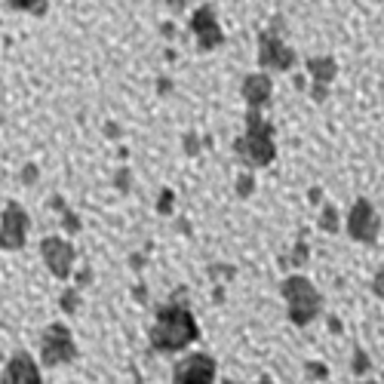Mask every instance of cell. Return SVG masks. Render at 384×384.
<instances>
[{
	"mask_svg": "<svg viewBox=\"0 0 384 384\" xmlns=\"http://www.w3.org/2000/svg\"><path fill=\"white\" fill-rule=\"evenodd\" d=\"M360 384H378V381H360Z\"/></svg>",
	"mask_w": 384,
	"mask_h": 384,
	"instance_id": "22",
	"label": "cell"
},
{
	"mask_svg": "<svg viewBox=\"0 0 384 384\" xmlns=\"http://www.w3.org/2000/svg\"><path fill=\"white\" fill-rule=\"evenodd\" d=\"M329 326H332V332H335V335L341 332V323H338V317H329Z\"/></svg>",
	"mask_w": 384,
	"mask_h": 384,
	"instance_id": "20",
	"label": "cell"
},
{
	"mask_svg": "<svg viewBox=\"0 0 384 384\" xmlns=\"http://www.w3.org/2000/svg\"><path fill=\"white\" fill-rule=\"evenodd\" d=\"M243 96H246V102L256 108L265 105L267 98H271V80H267V77H249L243 87Z\"/></svg>",
	"mask_w": 384,
	"mask_h": 384,
	"instance_id": "10",
	"label": "cell"
},
{
	"mask_svg": "<svg viewBox=\"0 0 384 384\" xmlns=\"http://www.w3.org/2000/svg\"><path fill=\"white\" fill-rule=\"evenodd\" d=\"M77 357L71 329L61 326V323H52L43 332V363L46 366H59V363H71Z\"/></svg>",
	"mask_w": 384,
	"mask_h": 384,
	"instance_id": "3",
	"label": "cell"
},
{
	"mask_svg": "<svg viewBox=\"0 0 384 384\" xmlns=\"http://www.w3.org/2000/svg\"><path fill=\"white\" fill-rule=\"evenodd\" d=\"M169 200H172V194H169V191H166L163 200H160V212H169Z\"/></svg>",
	"mask_w": 384,
	"mask_h": 384,
	"instance_id": "19",
	"label": "cell"
},
{
	"mask_svg": "<svg viewBox=\"0 0 384 384\" xmlns=\"http://www.w3.org/2000/svg\"><path fill=\"white\" fill-rule=\"evenodd\" d=\"M240 194H243V197H246V194H252V179H246V175L240 179Z\"/></svg>",
	"mask_w": 384,
	"mask_h": 384,
	"instance_id": "18",
	"label": "cell"
},
{
	"mask_svg": "<svg viewBox=\"0 0 384 384\" xmlns=\"http://www.w3.org/2000/svg\"><path fill=\"white\" fill-rule=\"evenodd\" d=\"M77 302H80V298H77V292H65V295H61V311L74 313L77 311Z\"/></svg>",
	"mask_w": 384,
	"mask_h": 384,
	"instance_id": "14",
	"label": "cell"
},
{
	"mask_svg": "<svg viewBox=\"0 0 384 384\" xmlns=\"http://www.w3.org/2000/svg\"><path fill=\"white\" fill-rule=\"evenodd\" d=\"M15 10H31V13H43V0H10Z\"/></svg>",
	"mask_w": 384,
	"mask_h": 384,
	"instance_id": "13",
	"label": "cell"
},
{
	"mask_svg": "<svg viewBox=\"0 0 384 384\" xmlns=\"http://www.w3.org/2000/svg\"><path fill=\"white\" fill-rule=\"evenodd\" d=\"M304 372L307 375H313V378H329V366H323V363H313V360H307L304 363Z\"/></svg>",
	"mask_w": 384,
	"mask_h": 384,
	"instance_id": "12",
	"label": "cell"
},
{
	"mask_svg": "<svg viewBox=\"0 0 384 384\" xmlns=\"http://www.w3.org/2000/svg\"><path fill=\"white\" fill-rule=\"evenodd\" d=\"M40 252H43V261L59 280H68L71 276V267H74V246L68 240H59V237H46L40 243Z\"/></svg>",
	"mask_w": 384,
	"mask_h": 384,
	"instance_id": "7",
	"label": "cell"
},
{
	"mask_svg": "<svg viewBox=\"0 0 384 384\" xmlns=\"http://www.w3.org/2000/svg\"><path fill=\"white\" fill-rule=\"evenodd\" d=\"M237 151L243 154V160H249L252 166H267L274 160V142H271V129H258L252 126V133L237 142Z\"/></svg>",
	"mask_w": 384,
	"mask_h": 384,
	"instance_id": "8",
	"label": "cell"
},
{
	"mask_svg": "<svg viewBox=\"0 0 384 384\" xmlns=\"http://www.w3.org/2000/svg\"><path fill=\"white\" fill-rule=\"evenodd\" d=\"M200 338V329H197V320L188 307L182 304H166L160 307L157 320L151 326V348L160 350V353H175L188 344H194Z\"/></svg>",
	"mask_w": 384,
	"mask_h": 384,
	"instance_id": "1",
	"label": "cell"
},
{
	"mask_svg": "<svg viewBox=\"0 0 384 384\" xmlns=\"http://www.w3.org/2000/svg\"><path fill=\"white\" fill-rule=\"evenodd\" d=\"M378 228H381V219L372 209V203L369 200H357L348 215V234L360 243H375L378 240Z\"/></svg>",
	"mask_w": 384,
	"mask_h": 384,
	"instance_id": "4",
	"label": "cell"
},
{
	"mask_svg": "<svg viewBox=\"0 0 384 384\" xmlns=\"http://www.w3.org/2000/svg\"><path fill=\"white\" fill-rule=\"evenodd\" d=\"M307 261V243H295V249H292V265H304Z\"/></svg>",
	"mask_w": 384,
	"mask_h": 384,
	"instance_id": "16",
	"label": "cell"
},
{
	"mask_svg": "<svg viewBox=\"0 0 384 384\" xmlns=\"http://www.w3.org/2000/svg\"><path fill=\"white\" fill-rule=\"evenodd\" d=\"M3 384H43V378H40V372H37L34 360H31L28 353H15L10 360V366H6Z\"/></svg>",
	"mask_w": 384,
	"mask_h": 384,
	"instance_id": "9",
	"label": "cell"
},
{
	"mask_svg": "<svg viewBox=\"0 0 384 384\" xmlns=\"http://www.w3.org/2000/svg\"><path fill=\"white\" fill-rule=\"evenodd\" d=\"M225 384H240V381H225ZM256 384H274L271 378H261V381H256Z\"/></svg>",
	"mask_w": 384,
	"mask_h": 384,
	"instance_id": "21",
	"label": "cell"
},
{
	"mask_svg": "<svg viewBox=\"0 0 384 384\" xmlns=\"http://www.w3.org/2000/svg\"><path fill=\"white\" fill-rule=\"evenodd\" d=\"M28 237V215L19 203H10L0 219V249H22Z\"/></svg>",
	"mask_w": 384,
	"mask_h": 384,
	"instance_id": "6",
	"label": "cell"
},
{
	"mask_svg": "<svg viewBox=\"0 0 384 384\" xmlns=\"http://www.w3.org/2000/svg\"><path fill=\"white\" fill-rule=\"evenodd\" d=\"M372 292L378 298H384V267H378V274H375V280H372Z\"/></svg>",
	"mask_w": 384,
	"mask_h": 384,
	"instance_id": "17",
	"label": "cell"
},
{
	"mask_svg": "<svg viewBox=\"0 0 384 384\" xmlns=\"http://www.w3.org/2000/svg\"><path fill=\"white\" fill-rule=\"evenodd\" d=\"M353 372L357 375H366L369 372V357L363 350H357V357H353Z\"/></svg>",
	"mask_w": 384,
	"mask_h": 384,
	"instance_id": "15",
	"label": "cell"
},
{
	"mask_svg": "<svg viewBox=\"0 0 384 384\" xmlns=\"http://www.w3.org/2000/svg\"><path fill=\"white\" fill-rule=\"evenodd\" d=\"M283 298H286V311H289V320L295 323V326H311L313 320L320 317L323 311V295L317 292L307 276H286L283 280Z\"/></svg>",
	"mask_w": 384,
	"mask_h": 384,
	"instance_id": "2",
	"label": "cell"
},
{
	"mask_svg": "<svg viewBox=\"0 0 384 384\" xmlns=\"http://www.w3.org/2000/svg\"><path fill=\"white\" fill-rule=\"evenodd\" d=\"M215 360L209 353H191L172 372V384H215Z\"/></svg>",
	"mask_w": 384,
	"mask_h": 384,
	"instance_id": "5",
	"label": "cell"
},
{
	"mask_svg": "<svg viewBox=\"0 0 384 384\" xmlns=\"http://www.w3.org/2000/svg\"><path fill=\"white\" fill-rule=\"evenodd\" d=\"M320 228L329 230V234H335V230H338V212L332 209V206H326V209H323V215H320Z\"/></svg>",
	"mask_w": 384,
	"mask_h": 384,
	"instance_id": "11",
	"label": "cell"
}]
</instances>
